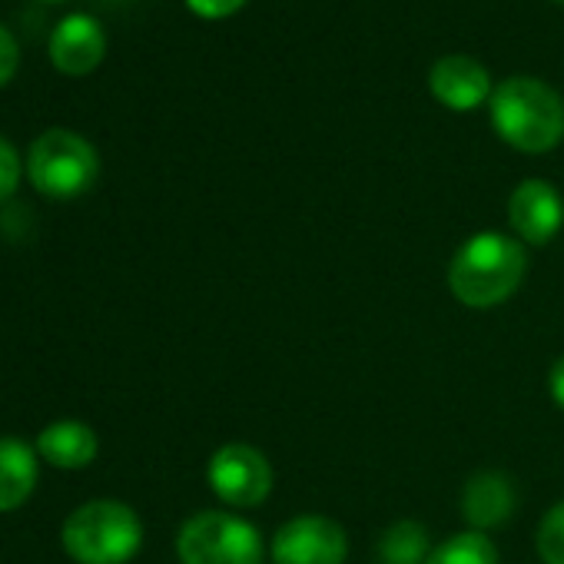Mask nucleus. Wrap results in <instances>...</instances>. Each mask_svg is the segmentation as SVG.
<instances>
[{"label":"nucleus","instance_id":"nucleus-20","mask_svg":"<svg viewBox=\"0 0 564 564\" xmlns=\"http://www.w3.org/2000/svg\"><path fill=\"white\" fill-rule=\"evenodd\" d=\"M547 389H551V399L557 409H564V356L551 366V376H547Z\"/></svg>","mask_w":564,"mask_h":564},{"label":"nucleus","instance_id":"nucleus-15","mask_svg":"<svg viewBox=\"0 0 564 564\" xmlns=\"http://www.w3.org/2000/svg\"><path fill=\"white\" fill-rule=\"evenodd\" d=\"M425 564H498V547L485 531H462L432 547Z\"/></svg>","mask_w":564,"mask_h":564},{"label":"nucleus","instance_id":"nucleus-12","mask_svg":"<svg viewBox=\"0 0 564 564\" xmlns=\"http://www.w3.org/2000/svg\"><path fill=\"white\" fill-rule=\"evenodd\" d=\"M97 448L100 442L94 429L77 419L54 422L37 438V455L54 468H87L97 458Z\"/></svg>","mask_w":564,"mask_h":564},{"label":"nucleus","instance_id":"nucleus-13","mask_svg":"<svg viewBox=\"0 0 564 564\" xmlns=\"http://www.w3.org/2000/svg\"><path fill=\"white\" fill-rule=\"evenodd\" d=\"M37 485V452L21 438H0V511L21 508Z\"/></svg>","mask_w":564,"mask_h":564},{"label":"nucleus","instance_id":"nucleus-4","mask_svg":"<svg viewBox=\"0 0 564 564\" xmlns=\"http://www.w3.org/2000/svg\"><path fill=\"white\" fill-rule=\"evenodd\" d=\"M28 176L34 189L51 199H74L87 193L100 176V156L94 143L74 130H44L28 153Z\"/></svg>","mask_w":564,"mask_h":564},{"label":"nucleus","instance_id":"nucleus-14","mask_svg":"<svg viewBox=\"0 0 564 564\" xmlns=\"http://www.w3.org/2000/svg\"><path fill=\"white\" fill-rule=\"evenodd\" d=\"M432 554L429 547V528L419 521H395L379 538V557L382 564H425Z\"/></svg>","mask_w":564,"mask_h":564},{"label":"nucleus","instance_id":"nucleus-2","mask_svg":"<svg viewBox=\"0 0 564 564\" xmlns=\"http://www.w3.org/2000/svg\"><path fill=\"white\" fill-rule=\"evenodd\" d=\"M495 133L521 153H547L564 140V100L534 77H508L488 100Z\"/></svg>","mask_w":564,"mask_h":564},{"label":"nucleus","instance_id":"nucleus-5","mask_svg":"<svg viewBox=\"0 0 564 564\" xmlns=\"http://www.w3.org/2000/svg\"><path fill=\"white\" fill-rule=\"evenodd\" d=\"M180 564H262L259 528L229 511H199L176 534Z\"/></svg>","mask_w":564,"mask_h":564},{"label":"nucleus","instance_id":"nucleus-6","mask_svg":"<svg viewBox=\"0 0 564 564\" xmlns=\"http://www.w3.org/2000/svg\"><path fill=\"white\" fill-rule=\"evenodd\" d=\"M206 481L219 501L232 508H256L272 491V465L259 448L246 442H229L213 452L206 465Z\"/></svg>","mask_w":564,"mask_h":564},{"label":"nucleus","instance_id":"nucleus-8","mask_svg":"<svg viewBox=\"0 0 564 564\" xmlns=\"http://www.w3.org/2000/svg\"><path fill=\"white\" fill-rule=\"evenodd\" d=\"M508 223L524 246H547L564 226V196L547 180H524L508 196Z\"/></svg>","mask_w":564,"mask_h":564},{"label":"nucleus","instance_id":"nucleus-19","mask_svg":"<svg viewBox=\"0 0 564 564\" xmlns=\"http://www.w3.org/2000/svg\"><path fill=\"white\" fill-rule=\"evenodd\" d=\"M246 4V0H186V8L206 21H223L229 14H236L239 8Z\"/></svg>","mask_w":564,"mask_h":564},{"label":"nucleus","instance_id":"nucleus-17","mask_svg":"<svg viewBox=\"0 0 564 564\" xmlns=\"http://www.w3.org/2000/svg\"><path fill=\"white\" fill-rule=\"evenodd\" d=\"M21 183V156L11 140L0 137V203L11 199Z\"/></svg>","mask_w":564,"mask_h":564},{"label":"nucleus","instance_id":"nucleus-1","mask_svg":"<svg viewBox=\"0 0 564 564\" xmlns=\"http://www.w3.org/2000/svg\"><path fill=\"white\" fill-rule=\"evenodd\" d=\"M528 269L524 242L508 232L468 236L448 262V290L468 310H491L508 303Z\"/></svg>","mask_w":564,"mask_h":564},{"label":"nucleus","instance_id":"nucleus-16","mask_svg":"<svg viewBox=\"0 0 564 564\" xmlns=\"http://www.w3.org/2000/svg\"><path fill=\"white\" fill-rule=\"evenodd\" d=\"M534 544L544 564H564V501L547 508V514L538 524Z\"/></svg>","mask_w":564,"mask_h":564},{"label":"nucleus","instance_id":"nucleus-7","mask_svg":"<svg viewBox=\"0 0 564 564\" xmlns=\"http://www.w3.org/2000/svg\"><path fill=\"white\" fill-rule=\"evenodd\" d=\"M269 554L272 564H343L349 554V534L326 514H300L279 524Z\"/></svg>","mask_w":564,"mask_h":564},{"label":"nucleus","instance_id":"nucleus-18","mask_svg":"<svg viewBox=\"0 0 564 564\" xmlns=\"http://www.w3.org/2000/svg\"><path fill=\"white\" fill-rule=\"evenodd\" d=\"M18 67H21V44L4 24H0V87L18 74Z\"/></svg>","mask_w":564,"mask_h":564},{"label":"nucleus","instance_id":"nucleus-3","mask_svg":"<svg viewBox=\"0 0 564 564\" xmlns=\"http://www.w3.org/2000/svg\"><path fill=\"white\" fill-rule=\"evenodd\" d=\"M61 538L77 564H127L143 544V524L130 505L97 498L70 511Z\"/></svg>","mask_w":564,"mask_h":564},{"label":"nucleus","instance_id":"nucleus-10","mask_svg":"<svg viewBox=\"0 0 564 564\" xmlns=\"http://www.w3.org/2000/svg\"><path fill=\"white\" fill-rule=\"evenodd\" d=\"M107 54V31L90 14H67L51 31V61L67 77H84L100 67Z\"/></svg>","mask_w":564,"mask_h":564},{"label":"nucleus","instance_id":"nucleus-11","mask_svg":"<svg viewBox=\"0 0 564 564\" xmlns=\"http://www.w3.org/2000/svg\"><path fill=\"white\" fill-rule=\"evenodd\" d=\"M518 491L508 475L501 471H478L462 488V514L471 531H488L505 524L514 514Z\"/></svg>","mask_w":564,"mask_h":564},{"label":"nucleus","instance_id":"nucleus-9","mask_svg":"<svg viewBox=\"0 0 564 564\" xmlns=\"http://www.w3.org/2000/svg\"><path fill=\"white\" fill-rule=\"evenodd\" d=\"M429 90L442 107H448L455 113H468V110L488 104L495 87H491V77L481 61L465 57V54H448L432 64Z\"/></svg>","mask_w":564,"mask_h":564}]
</instances>
